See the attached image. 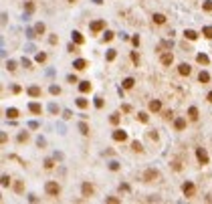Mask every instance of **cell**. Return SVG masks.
<instances>
[{
  "label": "cell",
  "mask_w": 212,
  "mask_h": 204,
  "mask_svg": "<svg viewBox=\"0 0 212 204\" xmlns=\"http://www.w3.org/2000/svg\"><path fill=\"white\" fill-rule=\"evenodd\" d=\"M44 190H47V194H51V196H57L59 192H61V186H59V184H55V182H48V184L44 186Z\"/></svg>",
  "instance_id": "obj_1"
},
{
  "label": "cell",
  "mask_w": 212,
  "mask_h": 204,
  "mask_svg": "<svg viewBox=\"0 0 212 204\" xmlns=\"http://www.w3.org/2000/svg\"><path fill=\"white\" fill-rule=\"evenodd\" d=\"M182 192H184L186 196H188V198H192V196H194V192H196V188H194V184H192V182H184V184H182Z\"/></svg>",
  "instance_id": "obj_2"
},
{
  "label": "cell",
  "mask_w": 212,
  "mask_h": 204,
  "mask_svg": "<svg viewBox=\"0 0 212 204\" xmlns=\"http://www.w3.org/2000/svg\"><path fill=\"white\" fill-rule=\"evenodd\" d=\"M196 158H198V162L200 164H208V154H206V150H202V148H198L196 150Z\"/></svg>",
  "instance_id": "obj_3"
},
{
  "label": "cell",
  "mask_w": 212,
  "mask_h": 204,
  "mask_svg": "<svg viewBox=\"0 0 212 204\" xmlns=\"http://www.w3.org/2000/svg\"><path fill=\"white\" fill-rule=\"evenodd\" d=\"M113 140H115V141H125L127 140V133L123 129H115V131H113Z\"/></svg>",
  "instance_id": "obj_4"
},
{
  "label": "cell",
  "mask_w": 212,
  "mask_h": 204,
  "mask_svg": "<svg viewBox=\"0 0 212 204\" xmlns=\"http://www.w3.org/2000/svg\"><path fill=\"white\" fill-rule=\"evenodd\" d=\"M178 71H180V75H186V77H188L192 69H190V65H188V63H182V65L178 67Z\"/></svg>",
  "instance_id": "obj_5"
},
{
  "label": "cell",
  "mask_w": 212,
  "mask_h": 204,
  "mask_svg": "<svg viewBox=\"0 0 212 204\" xmlns=\"http://www.w3.org/2000/svg\"><path fill=\"white\" fill-rule=\"evenodd\" d=\"M103 26H105V22H103V20H95V22L91 25V30H93V33H99Z\"/></svg>",
  "instance_id": "obj_6"
},
{
  "label": "cell",
  "mask_w": 212,
  "mask_h": 204,
  "mask_svg": "<svg viewBox=\"0 0 212 204\" xmlns=\"http://www.w3.org/2000/svg\"><path fill=\"white\" fill-rule=\"evenodd\" d=\"M172 61H174V55L172 53L162 55V65H172Z\"/></svg>",
  "instance_id": "obj_7"
},
{
  "label": "cell",
  "mask_w": 212,
  "mask_h": 204,
  "mask_svg": "<svg viewBox=\"0 0 212 204\" xmlns=\"http://www.w3.org/2000/svg\"><path fill=\"white\" fill-rule=\"evenodd\" d=\"M79 89H81V93L91 91V83H89V81H81V83H79Z\"/></svg>",
  "instance_id": "obj_8"
},
{
  "label": "cell",
  "mask_w": 212,
  "mask_h": 204,
  "mask_svg": "<svg viewBox=\"0 0 212 204\" xmlns=\"http://www.w3.org/2000/svg\"><path fill=\"white\" fill-rule=\"evenodd\" d=\"M73 67L77 69V71H83V69L87 67V63H85V59H77V61H75V65H73Z\"/></svg>",
  "instance_id": "obj_9"
},
{
  "label": "cell",
  "mask_w": 212,
  "mask_h": 204,
  "mask_svg": "<svg viewBox=\"0 0 212 204\" xmlns=\"http://www.w3.org/2000/svg\"><path fill=\"white\" fill-rule=\"evenodd\" d=\"M162 109V103L156 99V101H149V111H160Z\"/></svg>",
  "instance_id": "obj_10"
},
{
  "label": "cell",
  "mask_w": 212,
  "mask_h": 204,
  "mask_svg": "<svg viewBox=\"0 0 212 204\" xmlns=\"http://www.w3.org/2000/svg\"><path fill=\"white\" fill-rule=\"evenodd\" d=\"M6 115H8L10 119H16V117H18V109H14V107H10V109H6Z\"/></svg>",
  "instance_id": "obj_11"
},
{
  "label": "cell",
  "mask_w": 212,
  "mask_h": 204,
  "mask_svg": "<svg viewBox=\"0 0 212 204\" xmlns=\"http://www.w3.org/2000/svg\"><path fill=\"white\" fill-rule=\"evenodd\" d=\"M83 194H85V196H91V194H93V186L85 182V184H83Z\"/></svg>",
  "instance_id": "obj_12"
},
{
  "label": "cell",
  "mask_w": 212,
  "mask_h": 204,
  "mask_svg": "<svg viewBox=\"0 0 212 204\" xmlns=\"http://www.w3.org/2000/svg\"><path fill=\"white\" fill-rule=\"evenodd\" d=\"M73 40H75L77 44H83V40H85V39H83L81 33H77V30H75V33H73Z\"/></svg>",
  "instance_id": "obj_13"
},
{
  "label": "cell",
  "mask_w": 212,
  "mask_h": 204,
  "mask_svg": "<svg viewBox=\"0 0 212 204\" xmlns=\"http://www.w3.org/2000/svg\"><path fill=\"white\" fill-rule=\"evenodd\" d=\"M198 81H200V83H208V81H210V75H208L206 71H202V73L198 75Z\"/></svg>",
  "instance_id": "obj_14"
},
{
  "label": "cell",
  "mask_w": 212,
  "mask_h": 204,
  "mask_svg": "<svg viewBox=\"0 0 212 204\" xmlns=\"http://www.w3.org/2000/svg\"><path fill=\"white\" fill-rule=\"evenodd\" d=\"M154 22H156V25H164V22H166V16H164V14H154Z\"/></svg>",
  "instance_id": "obj_15"
},
{
  "label": "cell",
  "mask_w": 212,
  "mask_h": 204,
  "mask_svg": "<svg viewBox=\"0 0 212 204\" xmlns=\"http://www.w3.org/2000/svg\"><path fill=\"white\" fill-rule=\"evenodd\" d=\"M145 178H148V182H152L154 178H158V172H156V170H148V172H145Z\"/></svg>",
  "instance_id": "obj_16"
},
{
  "label": "cell",
  "mask_w": 212,
  "mask_h": 204,
  "mask_svg": "<svg viewBox=\"0 0 212 204\" xmlns=\"http://www.w3.org/2000/svg\"><path fill=\"white\" fill-rule=\"evenodd\" d=\"M188 115H190V119H198V109H196V107H190Z\"/></svg>",
  "instance_id": "obj_17"
},
{
  "label": "cell",
  "mask_w": 212,
  "mask_h": 204,
  "mask_svg": "<svg viewBox=\"0 0 212 204\" xmlns=\"http://www.w3.org/2000/svg\"><path fill=\"white\" fill-rule=\"evenodd\" d=\"M202 34L206 37V39H212V26H204V29H202Z\"/></svg>",
  "instance_id": "obj_18"
},
{
  "label": "cell",
  "mask_w": 212,
  "mask_h": 204,
  "mask_svg": "<svg viewBox=\"0 0 212 204\" xmlns=\"http://www.w3.org/2000/svg\"><path fill=\"white\" fill-rule=\"evenodd\" d=\"M30 111H33V113H40V111H43V107H40L39 103H30Z\"/></svg>",
  "instance_id": "obj_19"
},
{
  "label": "cell",
  "mask_w": 212,
  "mask_h": 204,
  "mask_svg": "<svg viewBox=\"0 0 212 204\" xmlns=\"http://www.w3.org/2000/svg\"><path fill=\"white\" fill-rule=\"evenodd\" d=\"M184 127H186V119H182V117L176 119V129H184Z\"/></svg>",
  "instance_id": "obj_20"
},
{
  "label": "cell",
  "mask_w": 212,
  "mask_h": 204,
  "mask_svg": "<svg viewBox=\"0 0 212 204\" xmlns=\"http://www.w3.org/2000/svg\"><path fill=\"white\" fill-rule=\"evenodd\" d=\"M184 34H186V39H190V40H196V39H198V34L194 33V30H186Z\"/></svg>",
  "instance_id": "obj_21"
},
{
  "label": "cell",
  "mask_w": 212,
  "mask_h": 204,
  "mask_svg": "<svg viewBox=\"0 0 212 204\" xmlns=\"http://www.w3.org/2000/svg\"><path fill=\"white\" fill-rule=\"evenodd\" d=\"M196 61H198L200 65H208V57H206V55H198Z\"/></svg>",
  "instance_id": "obj_22"
},
{
  "label": "cell",
  "mask_w": 212,
  "mask_h": 204,
  "mask_svg": "<svg viewBox=\"0 0 212 204\" xmlns=\"http://www.w3.org/2000/svg\"><path fill=\"white\" fill-rule=\"evenodd\" d=\"M133 83H135L133 79H131V77H127L125 81H123V87H125V89H131V87H133Z\"/></svg>",
  "instance_id": "obj_23"
},
{
  "label": "cell",
  "mask_w": 212,
  "mask_h": 204,
  "mask_svg": "<svg viewBox=\"0 0 212 204\" xmlns=\"http://www.w3.org/2000/svg\"><path fill=\"white\" fill-rule=\"evenodd\" d=\"M29 93L33 95V97H39V95H40V89H39V87H30Z\"/></svg>",
  "instance_id": "obj_24"
},
{
  "label": "cell",
  "mask_w": 212,
  "mask_h": 204,
  "mask_svg": "<svg viewBox=\"0 0 212 204\" xmlns=\"http://www.w3.org/2000/svg\"><path fill=\"white\" fill-rule=\"evenodd\" d=\"M131 148H133V152H144V148H141L140 141H133V144H131Z\"/></svg>",
  "instance_id": "obj_25"
},
{
  "label": "cell",
  "mask_w": 212,
  "mask_h": 204,
  "mask_svg": "<svg viewBox=\"0 0 212 204\" xmlns=\"http://www.w3.org/2000/svg\"><path fill=\"white\" fill-rule=\"evenodd\" d=\"M79 129H81V133H85V136H87V133H89V127H87V123H79Z\"/></svg>",
  "instance_id": "obj_26"
},
{
  "label": "cell",
  "mask_w": 212,
  "mask_h": 204,
  "mask_svg": "<svg viewBox=\"0 0 212 204\" xmlns=\"http://www.w3.org/2000/svg\"><path fill=\"white\" fill-rule=\"evenodd\" d=\"M109 121L113 123V125H117V123H119V115H117V113H113V115L109 117Z\"/></svg>",
  "instance_id": "obj_27"
},
{
  "label": "cell",
  "mask_w": 212,
  "mask_h": 204,
  "mask_svg": "<svg viewBox=\"0 0 212 204\" xmlns=\"http://www.w3.org/2000/svg\"><path fill=\"white\" fill-rule=\"evenodd\" d=\"M44 61H47V55H44V53L37 55V63H44Z\"/></svg>",
  "instance_id": "obj_28"
},
{
  "label": "cell",
  "mask_w": 212,
  "mask_h": 204,
  "mask_svg": "<svg viewBox=\"0 0 212 204\" xmlns=\"http://www.w3.org/2000/svg\"><path fill=\"white\" fill-rule=\"evenodd\" d=\"M204 10H206V12H212V0H206V2H204Z\"/></svg>",
  "instance_id": "obj_29"
},
{
  "label": "cell",
  "mask_w": 212,
  "mask_h": 204,
  "mask_svg": "<svg viewBox=\"0 0 212 204\" xmlns=\"http://www.w3.org/2000/svg\"><path fill=\"white\" fill-rule=\"evenodd\" d=\"M77 107L85 109V107H87V99H77Z\"/></svg>",
  "instance_id": "obj_30"
},
{
  "label": "cell",
  "mask_w": 212,
  "mask_h": 204,
  "mask_svg": "<svg viewBox=\"0 0 212 204\" xmlns=\"http://www.w3.org/2000/svg\"><path fill=\"white\" fill-rule=\"evenodd\" d=\"M137 117H140L141 123H148V113H137Z\"/></svg>",
  "instance_id": "obj_31"
},
{
  "label": "cell",
  "mask_w": 212,
  "mask_h": 204,
  "mask_svg": "<svg viewBox=\"0 0 212 204\" xmlns=\"http://www.w3.org/2000/svg\"><path fill=\"white\" fill-rule=\"evenodd\" d=\"M113 59H115V51L111 49L109 53H107V61H113Z\"/></svg>",
  "instance_id": "obj_32"
},
{
  "label": "cell",
  "mask_w": 212,
  "mask_h": 204,
  "mask_svg": "<svg viewBox=\"0 0 212 204\" xmlns=\"http://www.w3.org/2000/svg\"><path fill=\"white\" fill-rule=\"evenodd\" d=\"M10 184V178L8 176H2V186H8Z\"/></svg>",
  "instance_id": "obj_33"
},
{
  "label": "cell",
  "mask_w": 212,
  "mask_h": 204,
  "mask_svg": "<svg viewBox=\"0 0 212 204\" xmlns=\"http://www.w3.org/2000/svg\"><path fill=\"white\" fill-rule=\"evenodd\" d=\"M51 93H55V95H59V93H61V89H59L57 85H53V87H51Z\"/></svg>",
  "instance_id": "obj_34"
},
{
  "label": "cell",
  "mask_w": 212,
  "mask_h": 204,
  "mask_svg": "<svg viewBox=\"0 0 212 204\" xmlns=\"http://www.w3.org/2000/svg\"><path fill=\"white\" fill-rule=\"evenodd\" d=\"M95 107H103V99H101V97L95 99Z\"/></svg>",
  "instance_id": "obj_35"
},
{
  "label": "cell",
  "mask_w": 212,
  "mask_h": 204,
  "mask_svg": "<svg viewBox=\"0 0 212 204\" xmlns=\"http://www.w3.org/2000/svg\"><path fill=\"white\" fill-rule=\"evenodd\" d=\"M131 61H133V63L137 65V63H140V57H137V55H135V53H131Z\"/></svg>",
  "instance_id": "obj_36"
},
{
  "label": "cell",
  "mask_w": 212,
  "mask_h": 204,
  "mask_svg": "<svg viewBox=\"0 0 212 204\" xmlns=\"http://www.w3.org/2000/svg\"><path fill=\"white\" fill-rule=\"evenodd\" d=\"M111 39H113V33H111V30H107V33H105V40H111Z\"/></svg>",
  "instance_id": "obj_37"
},
{
  "label": "cell",
  "mask_w": 212,
  "mask_h": 204,
  "mask_svg": "<svg viewBox=\"0 0 212 204\" xmlns=\"http://www.w3.org/2000/svg\"><path fill=\"white\" fill-rule=\"evenodd\" d=\"M44 168H48V170H51V168H53V160H47V162H44Z\"/></svg>",
  "instance_id": "obj_38"
},
{
  "label": "cell",
  "mask_w": 212,
  "mask_h": 204,
  "mask_svg": "<svg viewBox=\"0 0 212 204\" xmlns=\"http://www.w3.org/2000/svg\"><path fill=\"white\" fill-rule=\"evenodd\" d=\"M208 101H210V103H212V91H210V93H208Z\"/></svg>",
  "instance_id": "obj_39"
},
{
  "label": "cell",
  "mask_w": 212,
  "mask_h": 204,
  "mask_svg": "<svg viewBox=\"0 0 212 204\" xmlns=\"http://www.w3.org/2000/svg\"><path fill=\"white\" fill-rule=\"evenodd\" d=\"M69 2H75V0H69Z\"/></svg>",
  "instance_id": "obj_40"
}]
</instances>
